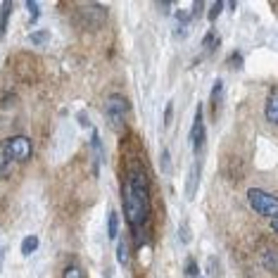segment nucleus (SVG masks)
<instances>
[{
  "mask_svg": "<svg viewBox=\"0 0 278 278\" xmlns=\"http://www.w3.org/2000/svg\"><path fill=\"white\" fill-rule=\"evenodd\" d=\"M122 197H124V216L131 226L133 235L138 238L140 231L145 228L147 219H150V178H147L145 169L140 164H131L126 176H124V188H122Z\"/></svg>",
  "mask_w": 278,
  "mask_h": 278,
  "instance_id": "f257e3e1",
  "label": "nucleus"
},
{
  "mask_svg": "<svg viewBox=\"0 0 278 278\" xmlns=\"http://www.w3.org/2000/svg\"><path fill=\"white\" fill-rule=\"evenodd\" d=\"M126 116H129V102L124 95L119 93H112L107 95V100H105V119L107 124L112 126V131H122L124 124H126Z\"/></svg>",
  "mask_w": 278,
  "mask_h": 278,
  "instance_id": "f03ea898",
  "label": "nucleus"
},
{
  "mask_svg": "<svg viewBox=\"0 0 278 278\" xmlns=\"http://www.w3.org/2000/svg\"><path fill=\"white\" fill-rule=\"evenodd\" d=\"M247 202H250V207L255 209L259 216H269V219L278 216V197L264 193L259 188H250L247 190Z\"/></svg>",
  "mask_w": 278,
  "mask_h": 278,
  "instance_id": "7ed1b4c3",
  "label": "nucleus"
},
{
  "mask_svg": "<svg viewBox=\"0 0 278 278\" xmlns=\"http://www.w3.org/2000/svg\"><path fill=\"white\" fill-rule=\"evenodd\" d=\"M8 143H10V150H12L15 162H26V160H31L33 145H31V140L26 138V136H12V138H8Z\"/></svg>",
  "mask_w": 278,
  "mask_h": 278,
  "instance_id": "20e7f679",
  "label": "nucleus"
},
{
  "mask_svg": "<svg viewBox=\"0 0 278 278\" xmlns=\"http://www.w3.org/2000/svg\"><path fill=\"white\" fill-rule=\"evenodd\" d=\"M190 143H193L195 154L202 152L205 147V116H202V105H197L193 116V129H190Z\"/></svg>",
  "mask_w": 278,
  "mask_h": 278,
  "instance_id": "39448f33",
  "label": "nucleus"
},
{
  "mask_svg": "<svg viewBox=\"0 0 278 278\" xmlns=\"http://www.w3.org/2000/svg\"><path fill=\"white\" fill-rule=\"evenodd\" d=\"M78 10H81V17H84L86 22H93V29H98V26L105 22V8H102V5L84 3V5H78Z\"/></svg>",
  "mask_w": 278,
  "mask_h": 278,
  "instance_id": "423d86ee",
  "label": "nucleus"
},
{
  "mask_svg": "<svg viewBox=\"0 0 278 278\" xmlns=\"http://www.w3.org/2000/svg\"><path fill=\"white\" fill-rule=\"evenodd\" d=\"M200 176H202V162L190 164V171H188V181H185V197L188 200H195V195H197V185H200Z\"/></svg>",
  "mask_w": 278,
  "mask_h": 278,
  "instance_id": "0eeeda50",
  "label": "nucleus"
},
{
  "mask_svg": "<svg viewBox=\"0 0 278 278\" xmlns=\"http://www.w3.org/2000/svg\"><path fill=\"white\" fill-rule=\"evenodd\" d=\"M12 164H15V157H12L10 143L3 140L0 143V178H8L12 174Z\"/></svg>",
  "mask_w": 278,
  "mask_h": 278,
  "instance_id": "6e6552de",
  "label": "nucleus"
},
{
  "mask_svg": "<svg viewBox=\"0 0 278 278\" xmlns=\"http://www.w3.org/2000/svg\"><path fill=\"white\" fill-rule=\"evenodd\" d=\"M209 102H212V116H219L221 112V102H224V81L216 78L214 86H212V95H209Z\"/></svg>",
  "mask_w": 278,
  "mask_h": 278,
  "instance_id": "1a4fd4ad",
  "label": "nucleus"
},
{
  "mask_svg": "<svg viewBox=\"0 0 278 278\" xmlns=\"http://www.w3.org/2000/svg\"><path fill=\"white\" fill-rule=\"evenodd\" d=\"M262 264L264 269L271 273H278V247H266L262 252Z\"/></svg>",
  "mask_w": 278,
  "mask_h": 278,
  "instance_id": "9d476101",
  "label": "nucleus"
},
{
  "mask_svg": "<svg viewBox=\"0 0 278 278\" xmlns=\"http://www.w3.org/2000/svg\"><path fill=\"white\" fill-rule=\"evenodd\" d=\"M264 112H266V119H269L271 124H278V91L269 93V98H266V107H264Z\"/></svg>",
  "mask_w": 278,
  "mask_h": 278,
  "instance_id": "9b49d317",
  "label": "nucleus"
},
{
  "mask_svg": "<svg viewBox=\"0 0 278 278\" xmlns=\"http://www.w3.org/2000/svg\"><path fill=\"white\" fill-rule=\"evenodd\" d=\"M116 262L122 266H129V262H131V247H129L126 238H122L116 243Z\"/></svg>",
  "mask_w": 278,
  "mask_h": 278,
  "instance_id": "f8f14e48",
  "label": "nucleus"
},
{
  "mask_svg": "<svg viewBox=\"0 0 278 278\" xmlns=\"http://www.w3.org/2000/svg\"><path fill=\"white\" fill-rule=\"evenodd\" d=\"M10 12H12V3H3V5H0V41H3V36H5V29H8Z\"/></svg>",
  "mask_w": 278,
  "mask_h": 278,
  "instance_id": "ddd939ff",
  "label": "nucleus"
},
{
  "mask_svg": "<svg viewBox=\"0 0 278 278\" xmlns=\"http://www.w3.org/2000/svg\"><path fill=\"white\" fill-rule=\"evenodd\" d=\"M219 33H214V31H207V36H205V41H202V48L207 50V53H214L216 48H219Z\"/></svg>",
  "mask_w": 278,
  "mask_h": 278,
  "instance_id": "4468645a",
  "label": "nucleus"
},
{
  "mask_svg": "<svg viewBox=\"0 0 278 278\" xmlns=\"http://www.w3.org/2000/svg\"><path fill=\"white\" fill-rule=\"evenodd\" d=\"M36 250H38V238H36V235H29V238L22 240V255H24V257L33 255Z\"/></svg>",
  "mask_w": 278,
  "mask_h": 278,
  "instance_id": "2eb2a0df",
  "label": "nucleus"
},
{
  "mask_svg": "<svg viewBox=\"0 0 278 278\" xmlns=\"http://www.w3.org/2000/svg\"><path fill=\"white\" fill-rule=\"evenodd\" d=\"M107 235L112 240L119 238V216L116 212H109V221H107Z\"/></svg>",
  "mask_w": 278,
  "mask_h": 278,
  "instance_id": "dca6fc26",
  "label": "nucleus"
},
{
  "mask_svg": "<svg viewBox=\"0 0 278 278\" xmlns=\"http://www.w3.org/2000/svg\"><path fill=\"white\" fill-rule=\"evenodd\" d=\"M26 10H29V24H36L41 19V5L36 0H29L26 3Z\"/></svg>",
  "mask_w": 278,
  "mask_h": 278,
  "instance_id": "f3484780",
  "label": "nucleus"
},
{
  "mask_svg": "<svg viewBox=\"0 0 278 278\" xmlns=\"http://www.w3.org/2000/svg\"><path fill=\"white\" fill-rule=\"evenodd\" d=\"M62 278H86V273L78 264H69L67 269L62 271Z\"/></svg>",
  "mask_w": 278,
  "mask_h": 278,
  "instance_id": "a211bd4d",
  "label": "nucleus"
},
{
  "mask_svg": "<svg viewBox=\"0 0 278 278\" xmlns=\"http://www.w3.org/2000/svg\"><path fill=\"white\" fill-rule=\"evenodd\" d=\"M226 8V3H221V0H216V3H212L209 5V12H207V19L209 22H216V17L221 15V10Z\"/></svg>",
  "mask_w": 278,
  "mask_h": 278,
  "instance_id": "6ab92c4d",
  "label": "nucleus"
},
{
  "mask_svg": "<svg viewBox=\"0 0 278 278\" xmlns=\"http://www.w3.org/2000/svg\"><path fill=\"white\" fill-rule=\"evenodd\" d=\"M185 276L188 278L200 276V269H197V262H195V259H188V262H185Z\"/></svg>",
  "mask_w": 278,
  "mask_h": 278,
  "instance_id": "aec40b11",
  "label": "nucleus"
},
{
  "mask_svg": "<svg viewBox=\"0 0 278 278\" xmlns=\"http://www.w3.org/2000/svg\"><path fill=\"white\" fill-rule=\"evenodd\" d=\"M48 31H36V33H31V43H36V46H43V43H48Z\"/></svg>",
  "mask_w": 278,
  "mask_h": 278,
  "instance_id": "412c9836",
  "label": "nucleus"
},
{
  "mask_svg": "<svg viewBox=\"0 0 278 278\" xmlns=\"http://www.w3.org/2000/svg\"><path fill=\"white\" fill-rule=\"evenodd\" d=\"M171 114H174V102H167V107H164V126H169L171 124Z\"/></svg>",
  "mask_w": 278,
  "mask_h": 278,
  "instance_id": "4be33fe9",
  "label": "nucleus"
},
{
  "mask_svg": "<svg viewBox=\"0 0 278 278\" xmlns=\"http://www.w3.org/2000/svg\"><path fill=\"white\" fill-rule=\"evenodd\" d=\"M243 64V57H240V53H233L231 60H228V67H240Z\"/></svg>",
  "mask_w": 278,
  "mask_h": 278,
  "instance_id": "5701e85b",
  "label": "nucleus"
},
{
  "mask_svg": "<svg viewBox=\"0 0 278 278\" xmlns=\"http://www.w3.org/2000/svg\"><path fill=\"white\" fill-rule=\"evenodd\" d=\"M162 171H167V174H169V171H171V164H169V152H167V150H164V152H162Z\"/></svg>",
  "mask_w": 278,
  "mask_h": 278,
  "instance_id": "b1692460",
  "label": "nucleus"
},
{
  "mask_svg": "<svg viewBox=\"0 0 278 278\" xmlns=\"http://www.w3.org/2000/svg\"><path fill=\"white\" fill-rule=\"evenodd\" d=\"M271 231L278 235V216H273V219H271Z\"/></svg>",
  "mask_w": 278,
  "mask_h": 278,
  "instance_id": "393cba45",
  "label": "nucleus"
}]
</instances>
